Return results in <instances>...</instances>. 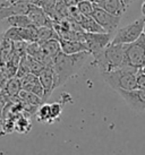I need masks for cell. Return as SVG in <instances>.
<instances>
[{
    "label": "cell",
    "instance_id": "cell-1",
    "mask_svg": "<svg viewBox=\"0 0 145 155\" xmlns=\"http://www.w3.org/2000/svg\"><path fill=\"white\" fill-rule=\"evenodd\" d=\"M90 56V52L87 51L76 54H65L64 52H60L55 58L52 66L55 75V88L65 85L69 78L75 76Z\"/></svg>",
    "mask_w": 145,
    "mask_h": 155
},
{
    "label": "cell",
    "instance_id": "cell-2",
    "mask_svg": "<svg viewBox=\"0 0 145 155\" xmlns=\"http://www.w3.org/2000/svg\"><path fill=\"white\" fill-rule=\"evenodd\" d=\"M128 44H108L99 54L94 58V65L100 74L110 73L123 67H126V50Z\"/></svg>",
    "mask_w": 145,
    "mask_h": 155
},
{
    "label": "cell",
    "instance_id": "cell-3",
    "mask_svg": "<svg viewBox=\"0 0 145 155\" xmlns=\"http://www.w3.org/2000/svg\"><path fill=\"white\" fill-rule=\"evenodd\" d=\"M137 68L126 66L110 73H103L101 76L103 81L117 92L119 90L132 91L137 88Z\"/></svg>",
    "mask_w": 145,
    "mask_h": 155
},
{
    "label": "cell",
    "instance_id": "cell-4",
    "mask_svg": "<svg viewBox=\"0 0 145 155\" xmlns=\"http://www.w3.org/2000/svg\"><path fill=\"white\" fill-rule=\"evenodd\" d=\"M145 17H141L130 24L123 26L117 30L112 36V44H130L140 39L144 32Z\"/></svg>",
    "mask_w": 145,
    "mask_h": 155
},
{
    "label": "cell",
    "instance_id": "cell-5",
    "mask_svg": "<svg viewBox=\"0 0 145 155\" xmlns=\"http://www.w3.org/2000/svg\"><path fill=\"white\" fill-rule=\"evenodd\" d=\"M111 40L112 35L107 33H84L82 42L86 45L91 56L95 57L110 43Z\"/></svg>",
    "mask_w": 145,
    "mask_h": 155
},
{
    "label": "cell",
    "instance_id": "cell-6",
    "mask_svg": "<svg viewBox=\"0 0 145 155\" xmlns=\"http://www.w3.org/2000/svg\"><path fill=\"white\" fill-rule=\"evenodd\" d=\"M145 58V35L142 34L140 39L128 44L126 50V64L129 67L140 69Z\"/></svg>",
    "mask_w": 145,
    "mask_h": 155
},
{
    "label": "cell",
    "instance_id": "cell-7",
    "mask_svg": "<svg viewBox=\"0 0 145 155\" xmlns=\"http://www.w3.org/2000/svg\"><path fill=\"white\" fill-rule=\"evenodd\" d=\"M92 17L96 21V23L102 27L107 34H110L112 36L115 35V33L118 30L120 18H121L119 16H115V15L108 13L106 10H103L102 8L98 7L96 5H95V8H94Z\"/></svg>",
    "mask_w": 145,
    "mask_h": 155
},
{
    "label": "cell",
    "instance_id": "cell-8",
    "mask_svg": "<svg viewBox=\"0 0 145 155\" xmlns=\"http://www.w3.org/2000/svg\"><path fill=\"white\" fill-rule=\"evenodd\" d=\"M2 39L9 40L12 42H26L32 43L38 41V27L31 26L25 28L10 27L2 34Z\"/></svg>",
    "mask_w": 145,
    "mask_h": 155
},
{
    "label": "cell",
    "instance_id": "cell-9",
    "mask_svg": "<svg viewBox=\"0 0 145 155\" xmlns=\"http://www.w3.org/2000/svg\"><path fill=\"white\" fill-rule=\"evenodd\" d=\"M128 107L138 112H145V90L135 88L132 91H117Z\"/></svg>",
    "mask_w": 145,
    "mask_h": 155
},
{
    "label": "cell",
    "instance_id": "cell-10",
    "mask_svg": "<svg viewBox=\"0 0 145 155\" xmlns=\"http://www.w3.org/2000/svg\"><path fill=\"white\" fill-rule=\"evenodd\" d=\"M33 5L26 2H13L8 5H0V21L17 15H29Z\"/></svg>",
    "mask_w": 145,
    "mask_h": 155
},
{
    "label": "cell",
    "instance_id": "cell-11",
    "mask_svg": "<svg viewBox=\"0 0 145 155\" xmlns=\"http://www.w3.org/2000/svg\"><path fill=\"white\" fill-rule=\"evenodd\" d=\"M21 85L22 90L31 92L33 94L40 96L41 99H44V90H43L42 85L40 83L39 76H35L33 74H29L24 76L23 78H21Z\"/></svg>",
    "mask_w": 145,
    "mask_h": 155
},
{
    "label": "cell",
    "instance_id": "cell-12",
    "mask_svg": "<svg viewBox=\"0 0 145 155\" xmlns=\"http://www.w3.org/2000/svg\"><path fill=\"white\" fill-rule=\"evenodd\" d=\"M30 19L32 21L33 25L36 27H42V26H47V27H51L53 28V24L55 21H52L51 18L47 15V13L43 10L41 7L33 5L32 9L30 10V13L27 15Z\"/></svg>",
    "mask_w": 145,
    "mask_h": 155
},
{
    "label": "cell",
    "instance_id": "cell-13",
    "mask_svg": "<svg viewBox=\"0 0 145 155\" xmlns=\"http://www.w3.org/2000/svg\"><path fill=\"white\" fill-rule=\"evenodd\" d=\"M39 79L44 90V99L43 102H46L50 96L55 88V75H53V69L52 67H46V69L39 75Z\"/></svg>",
    "mask_w": 145,
    "mask_h": 155
},
{
    "label": "cell",
    "instance_id": "cell-14",
    "mask_svg": "<svg viewBox=\"0 0 145 155\" xmlns=\"http://www.w3.org/2000/svg\"><path fill=\"white\" fill-rule=\"evenodd\" d=\"M96 6L108 13L112 14L115 16H119V17L124 15L128 7L124 0H101Z\"/></svg>",
    "mask_w": 145,
    "mask_h": 155
},
{
    "label": "cell",
    "instance_id": "cell-15",
    "mask_svg": "<svg viewBox=\"0 0 145 155\" xmlns=\"http://www.w3.org/2000/svg\"><path fill=\"white\" fill-rule=\"evenodd\" d=\"M59 42L61 52H64L65 54H76L87 51L86 45L81 41H68V40L59 39Z\"/></svg>",
    "mask_w": 145,
    "mask_h": 155
},
{
    "label": "cell",
    "instance_id": "cell-16",
    "mask_svg": "<svg viewBox=\"0 0 145 155\" xmlns=\"http://www.w3.org/2000/svg\"><path fill=\"white\" fill-rule=\"evenodd\" d=\"M79 25L85 33H106L92 16H83Z\"/></svg>",
    "mask_w": 145,
    "mask_h": 155
},
{
    "label": "cell",
    "instance_id": "cell-17",
    "mask_svg": "<svg viewBox=\"0 0 145 155\" xmlns=\"http://www.w3.org/2000/svg\"><path fill=\"white\" fill-rule=\"evenodd\" d=\"M10 27H16V28H25V27H31L34 26L32 21L27 15H17V16H12L5 19Z\"/></svg>",
    "mask_w": 145,
    "mask_h": 155
},
{
    "label": "cell",
    "instance_id": "cell-18",
    "mask_svg": "<svg viewBox=\"0 0 145 155\" xmlns=\"http://www.w3.org/2000/svg\"><path fill=\"white\" fill-rule=\"evenodd\" d=\"M22 91V85H21V79L15 76L12 77L8 82L6 83L5 86V93L8 95L9 99H14V97H18V94L21 93Z\"/></svg>",
    "mask_w": 145,
    "mask_h": 155
},
{
    "label": "cell",
    "instance_id": "cell-19",
    "mask_svg": "<svg viewBox=\"0 0 145 155\" xmlns=\"http://www.w3.org/2000/svg\"><path fill=\"white\" fill-rule=\"evenodd\" d=\"M41 47H42L43 52H44L46 54H48L49 57L53 58V59L61 52L60 42H59V40H57V39L49 40V41L41 44Z\"/></svg>",
    "mask_w": 145,
    "mask_h": 155
},
{
    "label": "cell",
    "instance_id": "cell-20",
    "mask_svg": "<svg viewBox=\"0 0 145 155\" xmlns=\"http://www.w3.org/2000/svg\"><path fill=\"white\" fill-rule=\"evenodd\" d=\"M51 39L59 40V36L56 33V31L51 27H47V26H42V27H38V43L42 44L47 42Z\"/></svg>",
    "mask_w": 145,
    "mask_h": 155
},
{
    "label": "cell",
    "instance_id": "cell-21",
    "mask_svg": "<svg viewBox=\"0 0 145 155\" xmlns=\"http://www.w3.org/2000/svg\"><path fill=\"white\" fill-rule=\"evenodd\" d=\"M36 114V119L39 122H43V124H52L55 122L51 116V110H50V104H43L39 108Z\"/></svg>",
    "mask_w": 145,
    "mask_h": 155
},
{
    "label": "cell",
    "instance_id": "cell-22",
    "mask_svg": "<svg viewBox=\"0 0 145 155\" xmlns=\"http://www.w3.org/2000/svg\"><path fill=\"white\" fill-rule=\"evenodd\" d=\"M26 64H27V67L30 69V73L35 75V76H39L46 69V66L42 65L36 59H34L33 57L27 56V54H26Z\"/></svg>",
    "mask_w": 145,
    "mask_h": 155
},
{
    "label": "cell",
    "instance_id": "cell-23",
    "mask_svg": "<svg viewBox=\"0 0 145 155\" xmlns=\"http://www.w3.org/2000/svg\"><path fill=\"white\" fill-rule=\"evenodd\" d=\"M95 8V5L90 0H83L77 2V9L83 16H92Z\"/></svg>",
    "mask_w": 145,
    "mask_h": 155
},
{
    "label": "cell",
    "instance_id": "cell-24",
    "mask_svg": "<svg viewBox=\"0 0 145 155\" xmlns=\"http://www.w3.org/2000/svg\"><path fill=\"white\" fill-rule=\"evenodd\" d=\"M32 128L30 119L26 117H21L17 121H15V130L19 134H27Z\"/></svg>",
    "mask_w": 145,
    "mask_h": 155
},
{
    "label": "cell",
    "instance_id": "cell-25",
    "mask_svg": "<svg viewBox=\"0 0 145 155\" xmlns=\"http://www.w3.org/2000/svg\"><path fill=\"white\" fill-rule=\"evenodd\" d=\"M50 110H51V116L53 121L58 120L61 116V112H62V104L58 103V102H53L50 104Z\"/></svg>",
    "mask_w": 145,
    "mask_h": 155
},
{
    "label": "cell",
    "instance_id": "cell-26",
    "mask_svg": "<svg viewBox=\"0 0 145 155\" xmlns=\"http://www.w3.org/2000/svg\"><path fill=\"white\" fill-rule=\"evenodd\" d=\"M137 88L145 90V70L138 69V74H137Z\"/></svg>",
    "mask_w": 145,
    "mask_h": 155
},
{
    "label": "cell",
    "instance_id": "cell-27",
    "mask_svg": "<svg viewBox=\"0 0 145 155\" xmlns=\"http://www.w3.org/2000/svg\"><path fill=\"white\" fill-rule=\"evenodd\" d=\"M142 14L145 17V0H143V2H142Z\"/></svg>",
    "mask_w": 145,
    "mask_h": 155
},
{
    "label": "cell",
    "instance_id": "cell-28",
    "mask_svg": "<svg viewBox=\"0 0 145 155\" xmlns=\"http://www.w3.org/2000/svg\"><path fill=\"white\" fill-rule=\"evenodd\" d=\"M124 1L126 2V5H127V6H129V5L132 4V2H134L135 0H124Z\"/></svg>",
    "mask_w": 145,
    "mask_h": 155
},
{
    "label": "cell",
    "instance_id": "cell-29",
    "mask_svg": "<svg viewBox=\"0 0 145 155\" xmlns=\"http://www.w3.org/2000/svg\"><path fill=\"white\" fill-rule=\"evenodd\" d=\"M141 70H145V58H144V60H143V62H142V66H141Z\"/></svg>",
    "mask_w": 145,
    "mask_h": 155
},
{
    "label": "cell",
    "instance_id": "cell-30",
    "mask_svg": "<svg viewBox=\"0 0 145 155\" xmlns=\"http://www.w3.org/2000/svg\"><path fill=\"white\" fill-rule=\"evenodd\" d=\"M90 1H92V2H93V4H95V5H98L101 0H90Z\"/></svg>",
    "mask_w": 145,
    "mask_h": 155
},
{
    "label": "cell",
    "instance_id": "cell-31",
    "mask_svg": "<svg viewBox=\"0 0 145 155\" xmlns=\"http://www.w3.org/2000/svg\"><path fill=\"white\" fill-rule=\"evenodd\" d=\"M6 2H8V4H13V2H15V0H5Z\"/></svg>",
    "mask_w": 145,
    "mask_h": 155
},
{
    "label": "cell",
    "instance_id": "cell-32",
    "mask_svg": "<svg viewBox=\"0 0 145 155\" xmlns=\"http://www.w3.org/2000/svg\"><path fill=\"white\" fill-rule=\"evenodd\" d=\"M1 42H2V36L0 38V50H1Z\"/></svg>",
    "mask_w": 145,
    "mask_h": 155
},
{
    "label": "cell",
    "instance_id": "cell-33",
    "mask_svg": "<svg viewBox=\"0 0 145 155\" xmlns=\"http://www.w3.org/2000/svg\"><path fill=\"white\" fill-rule=\"evenodd\" d=\"M75 1H76V2H79V1H83V0H75Z\"/></svg>",
    "mask_w": 145,
    "mask_h": 155
},
{
    "label": "cell",
    "instance_id": "cell-34",
    "mask_svg": "<svg viewBox=\"0 0 145 155\" xmlns=\"http://www.w3.org/2000/svg\"><path fill=\"white\" fill-rule=\"evenodd\" d=\"M143 34L145 35V25H144V32H143Z\"/></svg>",
    "mask_w": 145,
    "mask_h": 155
}]
</instances>
